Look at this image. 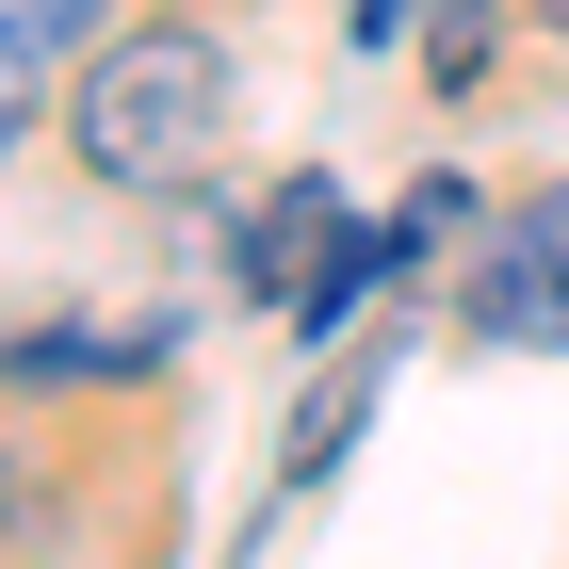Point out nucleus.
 Here are the masks:
<instances>
[{"label": "nucleus", "mask_w": 569, "mask_h": 569, "mask_svg": "<svg viewBox=\"0 0 569 569\" xmlns=\"http://www.w3.org/2000/svg\"><path fill=\"white\" fill-rule=\"evenodd\" d=\"M537 17H553V33H569V0H537Z\"/></svg>", "instance_id": "0eeeda50"}, {"label": "nucleus", "mask_w": 569, "mask_h": 569, "mask_svg": "<svg viewBox=\"0 0 569 569\" xmlns=\"http://www.w3.org/2000/svg\"><path fill=\"white\" fill-rule=\"evenodd\" d=\"M98 49V0H0V66H66Z\"/></svg>", "instance_id": "20e7f679"}, {"label": "nucleus", "mask_w": 569, "mask_h": 569, "mask_svg": "<svg viewBox=\"0 0 569 569\" xmlns=\"http://www.w3.org/2000/svg\"><path fill=\"white\" fill-rule=\"evenodd\" d=\"M375 261H391V244L342 228V179H277L261 212H244V293H261L277 326H342V309L375 293Z\"/></svg>", "instance_id": "f03ea898"}, {"label": "nucleus", "mask_w": 569, "mask_h": 569, "mask_svg": "<svg viewBox=\"0 0 569 569\" xmlns=\"http://www.w3.org/2000/svg\"><path fill=\"white\" fill-rule=\"evenodd\" d=\"M228 131V49L212 17H114L82 66V179H114V196H163V179H196Z\"/></svg>", "instance_id": "f257e3e1"}, {"label": "nucleus", "mask_w": 569, "mask_h": 569, "mask_svg": "<svg viewBox=\"0 0 569 569\" xmlns=\"http://www.w3.org/2000/svg\"><path fill=\"white\" fill-rule=\"evenodd\" d=\"M456 326H472V342H569V196H537L521 228H488Z\"/></svg>", "instance_id": "7ed1b4c3"}, {"label": "nucleus", "mask_w": 569, "mask_h": 569, "mask_svg": "<svg viewBox=\"0 0 569 569\" xmlns=\"http://www.w3.org/2000/svg\"><path fill=\"white\" fill-rule=\"evenodd\" d=\"M488 33H505V0H439V17H423V49H439L423 82H439V98H472V82H488Z\"/></svg>", "instance_id": "39448f33"}, {"label": "nucleus", "mask_w": 569, "mask_h": 569, "mask_svg": "<svg viewBox=\"0 0 569 569\" xmlns=\"http://www.w3.org/2000/svg\"><path fill=\"white\" fill-rule=\"evenodd\" d=\"M0 521H17V472H0Z\"/></svg>", "instance_id": "423d86ee"}]
</instances>
